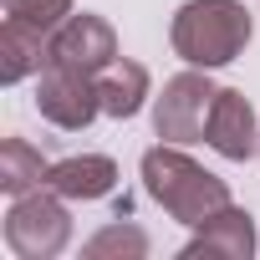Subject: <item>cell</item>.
<instances>
[{
    "label": "cell",
    "mask_w": 260,
    "mask_h": 260,
    "mask_svg": "<svg viewBox=\"0 0 260 260\" xmlns=\"http://www.w3.org/2000/svg\"><path fill=\"white\" fill-rule=\"evenodd\" d=\"M255 219L245 214V209H235V204H224L219 214H209L204 224H194V240L179 250L184 260H250L255 255Z\"/></svg>",
    "instance_id": "ba28073f"
},
{
    "label": "cell",
    "mask_w": 260,
    "mask_h": 260,
    "mask_svg": "<svg viewBox=\"0 0 260 260\" xmlns=\"http://www.w3.org/2000/svg\"><path fill=\"white\" fill-rule=\"evenodd\" d=\"M36 112L51 127H61V133H82V127H92V117L102 112L97 77L72 72L61 61H46L41 77H36Z\"/></svg>",
    "instance_id": "5b68a950"
},
{
    "label": "cell",
    "mask_w": 260,
    "mask_h": 260,
    "mask_svg": "<svg viewBox=\"0 0 260 260\" xmlns=\"http://www.w3.org/2000/svg\"><path fill=\"white\" fill-rule=\"evenodd\" d=\"M6 245L21 260H56L72 245L67 199L56 189H46V184L31 189V194H16L11 209H6Z\"/></svg>",
    "instance_id": "3957f363"
},
{
    "label": "cell",
    "mask_w": 260,
    "mask_h": 260,
    "mask_svg": "<svg viewBox=\"0 0 260 260\" xmlns=\"http://www.w3.org/2000/svg\"><path fill=\"white\" fill-rule=\"evenodd\" d=\"M214 82L204 67H189L179 77L164 82V92L153 97V133L164 143H199L204 138V122H209V107H214Z\"/></svg>",
    "instance_id": "277c9868"
},
{
    "label": "cell",
    "mask_w": 260,
    "mask_h": 260,
    "mask_svg": "<svg viewBox=\"0 0 260 260\" xmlns=\"http://www.w3.org/2000/svg\"><path fill=\"white\" fill-rule=\"evenodd\" d=\"M51 61L97 77L107 61H117V31H112V21H102L92 11H72L51 31Z\"/></svg>",
    "instance_id": "8992f818"
},
{
    "label": "cell",
    "mask_w": 260,
    "mask_h": 260,
    "mask_svg": "<svg viewBox=\"0 0 260 260\" xmlns=\"http://www.w3.org/2000/svg\"><path fill=\"white\" fill-rule=\"evenodd\" d=\"M51 61V36L6 16V26H0V82L16 87L26 77H41V67Z\"/></svg>",
    "instance_id": "30bf717a"
},
{
    "label": "cell",
    "mask_w": 260,
    "mask_h": 260,
    "mask_svg": "<svg viewBox=\"0 0 260 260\" xmlns=\"http://www.w3.org/2000/svg\"><path fill=\"white\" fill-rule=\"evenodd\" d=\"M148 92H153V82H148V67L143 61H127V56H117V61H107L102 72H97V97H102V117H138L143 112V102H148Z\"/></svg>",
    "instance_id": "8fae6325"
},
{
    "label": "cell",
    "mask_w": 260,
    "mask_h": 260,
    "mask_svg": "<svg viewBox=\"0 0 260 260\" xmlns=\"http://www.w3.org/2000/svg\"><path fill=\"white\" fill-rule=\"evenodd\" d=\"M138 174H143L148 199H153L169 219H179V224H189V230L204 224L209 214H219V209L230 204V184H224L219 174H209L204 164H194L179 143L148 148L143 164H138Z\"/></svg>",
    "instance_id": "6da1fadb"
},
{
    "label": "cell",
    "mask_w": 260,
    "mask_h": 260,
    "mask_svg": "<svg viewBox=\"0 0 260 260\" xmlns=\"http://www.w3.org/2000/svg\"><path fill=\"white\" fill-rule=\"evenodd\" d=\"M46 174H51V164H46L41 148H31L26 138H6V143H0V189H6L11 199L41 189Z\"/></svg>",
    "instance_id": "7c38bea8"
},
{
    "label": "cell",
    "mask_w": 260,
    "mask_h": 260,
    "mask_svg": "<svg viewBox=\"0 0 260 260\" xmlns=\"http://www.w3.org/2000/svg\"><path fill=\"white\" fill-rule=\"evenodd\" d=\"M87 260H143L148 255V235L138 224H107L82 245Z\"/></svg>",
    "instance_id": "4fadbf2b"
},
{
    "label": "cell",
    "mask_w": 260,
    "mask_h": 260,
    "mask_svg": "<svg viewBox=\"0 0 260 260\" xmlns=\"http://www.w3.org/2000/svg\"><path fill=\"white\" fill-rule=\"evenodd\" d=\"M0 6H6V16H16V21L46 31V36L72 16V0H0Z\"/></svg>",
    "instance_id": "5bb4252c"
},
{
    "label": "cell",
    "mask_w": 260,
    "mask_h": 260,
    "mask_svg": "<svg viewBox=\"0 0 260 260\" xmlns=\"http://www.w3.org/2000/svg\"><path fill=\"white\" fill-rule=\"evenodd\" d=\"M204 143L230 164H245V158L260 153V122H255V107H250L245 92H235V87L214 92V107H209V122H204Z\"/></svg>",
    "instance_id": "52a82bcc"
},
{
    "label": "cell",
    "mask_w": 260,
    "mask_h": 260,
    "mask_svg": "<svg viewBox=\"0 0 260 260\" xmlns=\"http://www.w3.org/2000/svg\"><path fill=\"white\" fill-rule=\"evenodd\" d=\"M46 189H56L61 199H82V204L107 199V194L117 189V164H112L107 153H77V158H61V164H51Z\"/></svg>",
    "instance_id": "9c48e42d"
},
{
    "label": "cell",
    "mask_w": 260,
    "mask_h": 260,
    "mask_svg": "<svg viewBox=\"0 0 260 260\" xmlns=\"http://www.w3.org/2000/svg\"><path fill=\"white\" fill-rule=\"evenodd\" d=\"M250 11L240 0H184L174 11V26H169V41H174V56H184L189 67H230L245 46H250Z\"/></svg>",
    "instance_id": "7a4b0ae2"
}]
</instances>
